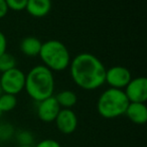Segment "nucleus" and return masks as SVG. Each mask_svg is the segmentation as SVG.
I'll return each mask as SVG.
<instances>
[{"label": "nucleus", "instance_id": "2", "mask_svg": "<svg viewBox=\"0 0 147 147\" xmlns=\"http://www.w3.org/2000/svg\"><path fill=\"white\" fill-rule=\"evenodd\" d=\"M24 90L27 95L37 103L53 96L55 77L53 71L43 65L33 67L27 75H25Z\"/></svg>", "mask_w": 147, "mask_h": 147}, {"label": "nucleus", "instance_id": "1", "mask_svg": "<svg viewBox=\"0 0 147 147\" xmlns=\"http://www.w3.org/2000/svg\"><path fill=\"white\" fill-rule=\"evenodd\" d=\"M73 82L86 91L97 90L105 84L106 71L104 63L90 53L77 55L69 65Z\"/></svg>", "mask_w": 147, "mask_h": 147}, {"label": "nucleus", "instance_id": "13", "mask_svg": "<svg viewBox=\"0 0 147 147\" xmlns=\"http://www.w3.org/2000/svg\"><path fill=\"white\" fill-rule=\"evenodd\" d=\"M59 103V107L63 109H71L77 104L78 97L75 92L71 90H63L61 91L57 96H55Z\"/></svg>", "mask_w": 147, "mask_h": 147}, {"label": "nucleus", "instance_id": "12", "mask_svg": "<svg viewBox=\"0 0 147 147\" xmlns=\"http://www.w3.org/2000/svg\"><path fill=\"white\" fill-rule=\"evenodd\" d=\"M42 42L35 36H26L20 42V51L24 55L34 57L39 55Z\"/></svg>", "mask_w": 147, "mask_h": 147}, {"label": "nucleus", "instance_id": "17", "mask_svg": "<svg viewBox=\"0 0 147 147\" xmlns=\"http://www.w3.org/2000/svg\"><path fill=\"white\" fill-rule=\"evenodd\" d=\"M8 10L22 11L25 9L27 4V0H5Z\"/></svg>", "mask_w": 147, "mask_h": 147}, {"label": "nucleus", "instance_id": "3", "mask_svg": "<svg viewBox=\"0 0 147 147\" xmlns=\"http://www.w3.org/2000/svg\"><path fill=\"white\" fill-rule=\"evenodd\" d=\"M38 55L43 65L51 71H63L71 63L69 49L57 39H49L42 42Z\"/></svg>", "mask_w": 147, "mask_h": 147}, {"label": "nucleus", "instance_id": "20", "mask_svg": "<svg viewBox=\"0 0 147 147\" xmlns=\"http://www.w3.org/2000/svg\"><path fill=\"white\" fill-rule=\"evenodd\" d=\"M7 49V39L6 36L2 31H0V55H2L3 53H6Z\"/></svg>", "mask_w": 147, "mask_h": 147}, {"label": "nucleus", "instance_id": "8", "mask_svg": "<svg viewBox=\"0 0 147 147\" xmlns=\"http://www.w3.org/2000/svg\"><path fill=\"white\" fill-rule=\"evenodd\" d=\"M61 109V108L59 107L55 97H49V98L38 102V105H37V117L42 122H55Z\"/></svg>", "mask_w": 147, "mask_h": 147}, {"label": "nucleus", "instance_id": "18", "mask_svg": "<svg viewBox=\"0 0 147 147\" xmlns=\"http://www.w3.org/2000/svg\"><path fill=\"white\" fill-rule=\"evenodd\" d=\"M14 134V129L10 124H2L0 126V139L8 140Z\"/></svg>", "mask_w": 147, "mask_h": 147}, {"label": "nucleus", "instance_id": "23", "mask_svg": "<svg viewBox=\"0 0 147 147\" xmlns=\"http://www.w3.org/2000/svg\"><path fill=\"white\" fill-rule=\"evenodd\" d=\"M1 115H2V112H1V110H0V116H1Z\"/></svg>", "mask_w": 147, "mask_h": 147}, {"label": "nucleus", "instance_id": "19", "mask_svg": "<svg viewBox=\"0 0 147 147\" xmlns=\"http://www.w3.org/2000/svg\"><path fill=\"white\" fill-rule=\"evenodd\" d=\"M35 147H61V146L57 141L53 140V139H45V140L37 143Z\"/></svg>", "mask_w": 147, "mask_h": 147}, {"label": "nucleus", "instance_id": "15", "mask_svg": "<svg viewBox=\"0 0 147 147\" xmlns=\"http://www.w3.org/2000/svg\"><path fill=\"white\" fill-rule=\"evenodd\" d=\"M16 67V59L11 53H5L0 55V74Z\"/></svg>", "mask_w": 147, "mask_h": 147}, {"label": "nucleus", "instance_id": "6", "mask_svg": "<svg viewBox=\"0 0 147 147\" xmlns=\"http://www.w3.org/2000/svg\"><path fill=\"white\" fill-rule=\"evenodd\" d=\"M123 91L130 103H145L147 100V79L145 77L132 78Z\"/></svg>", "mask_w": 147, "mask_h": 147}, {"label": "nucleus", "instance_id": "22", "mask_svg": "<svg viewBox=\"0 0 147 147\" xmlns=\"http://www.w3.org/2000/svg\"><path fill=\"white\" fill-rule=\"evenodd\" d=\"M18 147H33L32 145H19Z\"/></svg>", "mask_w": 147, "mask_h": 147}, {"label": "nucleus", "instance_id": "5", "mask_svg": "<svg viewBox=\"0 0 147 147\" xmlns=\"http://www.w3.org/2000/svg\"><path fill=\"white\" fill-rule=\"evenodd\" d=\"M25 74L20 69H13L0 74V90L1 92L16 96L24 90Z\"/></svg>", "mask_w": 147, "mask_h": 147}, {"label": "nucleus", "instance_id": "21", "mask_svg": "<svg viewBox=\"0 0 147 147\" xmlns=\"http://www.w3.org/2000/svg\"><path fill=\"white\" fill-rule=\"evenodd\" d=\"M7 12H8V8L5 0H0V19L3 18L7 14Z\"/></svg>", "mask_w": 147, "mask_h": 147}, {"label": "nucleus", "instance_id": "14", "mask_svg": "<svg viewBox=\"0 0 147 147\" xmlns=\"http://www.w3.org/2000/svg\"><path fill=\"white\" fill-rule=\"evenodd\" d=\"M17 105V98L16 96L11 94L2 93L0 95V110L1 112H9L13 110Z\"/></svg>", "mask_w": 147, "mask_h": 147}, {"label": "nucleus", "instance_id": "16", "mask_svg": "<svg viewBox=\"0 0 147 147\" xmlns=\"http://www.w3.org/2000/svg\"><path fill=\"white\" fill-rule=\"evenodd\" d=\"M17 142L19 143V145H32L33 143V135L31 132L26 130L20 131L17 133Z\"/></svg>", "mask_w": 147, "mask_h": 147}, {"label": "nucleus", "instance_id": "9", "mask_svg": "<svg viewBox=\"0 0 147 147\" xmlns=\"http://www.w3.org/2000/svg\"><path fill=\"white\" fill-rule=\"evenodd\" d=\"M57 128L63 134H71L78 127V117L71 109H61L55 120Z\"/></svg>", "mask_w": 147, "mask_h": 147}, {"label": "nucleus", "instance_id": "11", "mask_svg": "<svg viewBox=\"0 0 147 147\" xmlns=\"http://www.w3.org/2000/svg\"><path fill=\"white\" fill-rule=\"evenodd\" d=\"M25 9L32 17L41 18L51 12V0H27Z\"/></svg>", "mask_w": 147, "mask_h": 147}, {"label": "nucleus", "instance_id": "4", "mask_svg": "<svg viewBox=\"0 0 147 147\" xmlns=\"http://www.w3.org/2000/svg\"><path fill=\"white\" fill-rule=\"evenodd\" d=\"M129 103L123 90L109 88L99 97L97 110L103 118L114 119L125 114Z\"/></svg>", "mask_w": 147, "mask_h": 147}, {"label": "nucleus", "instance_id": "24", "mask_svg": "<svg viewBox=\"0 0 147 147\" xmlns=\"http://www.w3.org/2000/svg\"><path fill=\"white\" fill-rule=\"evenodd\" d=\"M0 95H1V90H0Z\"/></svg>", "mask_w": 147, "mask_h": 147}, {"label": "nucleus", "instance_id": "7", "mask_svg": "<svg viewBox=\"0 0 147 147\" xmlns=\"http://www.w3.org/2000/svg\"><path fill=\"white\" fill-rule=\"evenodd\" d=\"M131 79L132 75L127 67L123 65H114L106 71L105 83H107L110 88L124 90Z\"/></svg>", "mask_w": 147, "mask_h": 147}, {"label": "nucleus", "instance_id": "10", "mask_svg": "<svg viewBox=\"0 0 147 147\" xmlns=\"http://www.w3.org/2000/svg\"><path fill=\"white\" fill-rule=\"evenodd\" d=\"M125 115L131 122L143 125L147 122V107L145 103H129Z\"/></svg>", "mask_w": 147, "mask_h": 147}]
</instances>
